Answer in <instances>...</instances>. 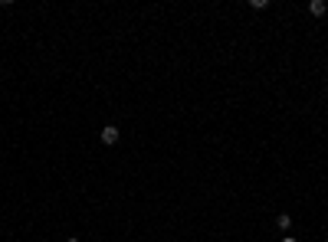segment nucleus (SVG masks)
Listing matches in <instances>:
<instances>
[{
    "mask_svg": "<svg viewBox=\"0 0 328 242\" xmlns=\"http://www.w3.org/2000/svg\"><path fill=\"white\" fill-rule=\"evenodd\" d=\"M99 138H102V144H115V141L122 138V131H118L115 125H105V128H102V134H99Z\"/></svg>",
    "mask_w": 328,
    "mask_h": 242,
    "instance_id": "nucleus-1",
    "label": "nucleus"
},
{
    "mask_svg": "<svg viewBox=\"0 0 328 242\" xmlns=\"http://www.w3.org/2000/svg\"><path fill=\"white\" fill-rule=\"evenodd\" d=\"M309 10H312L315 16H325V10H328V3L325 0H312V3H309Z\"/></svg>",
    "mask_w": 328,
    "mask_h": 242,
    "instance_id": "nucleus-2",
    "label": "nucleus"
},
{
    "mask_svg": "<svg viewBox=\"0 0 328 242\" xmlns=\"http://www.w3.org/2000/svg\"><path fill=\"white\" fill-rule=\"evenodd\" d=\"M276 226H279V229H282V233H286V229H289V226H292V219H289V216H286V213H279V216H276Z\"/></svg>",
    "mask_w": 328,
    "mask_h": 242,
    "instance_id": "nucleus-3",
    "label": "nucleus"
},
{
    "mask_svg": "<svg viewBox=\"0 0 328 242\" xmlns=\"http://www.w3.org/2000/svg\"><path fill=\"white\" fill-rule=\"evenodd\" d=\"M250 7H253V10H266L269 3H266V0H250Z\"/></svg>",
    "mask_w": 328,
    "mask_h": 242,
    "instance_id": "nucleus-4",
    "label": "nucleus"
},
{
    "mask_svg": "<svg viewBox=\"0 0 328 242\" xmlns=\"http://www.w3.org/2000/svg\"><path fill=\"white\" fill-rule=\"evenodd\" d=\"M282 242H299V239H296V236H286V239H282Z\"/></svg>",
    "mask_w": 328,
    "mask_h": 242,
    "instance_id": "nucleus-5",
    "label": "nucleus"
},
{
    "mask_svg": "<svg viewBox=\"0 0 328 242\" xmlns=\"http://www.w3.org/2000/svg\"><path fill=\"white\" fill-rule=\"evenodd\" d=\"M66 242H79V239H76V236H69V239H66Z\"/></svg>",
    "mask_w": 328,
    "mask_h": 242,
    "instance_id": "nucleus-6",
    "label": "nucleus"
}]
</instances>
